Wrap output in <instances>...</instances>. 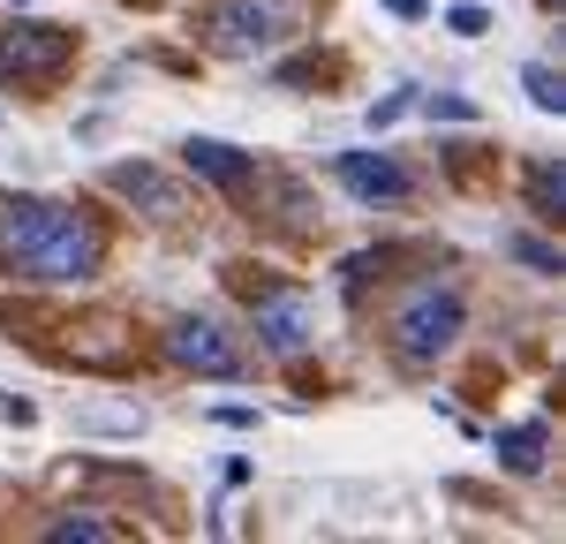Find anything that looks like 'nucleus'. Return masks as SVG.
Returning a JSON list of instances; mask_svg holds the SVG:
<instances>
[{
  "label": "nucleus",
  "mask_w": 566,
  "mask_h": 544,
  "mask_svg": "<svg viewBox=\"0 0 566 544\" xmlns=\"http://www.w3.org/2000/svg\"><path fill=\"white\" fill-rule=\"evenodd\" d=\"M0 272L23 287H84L106 272V227L61 197H0Z\"/></svg>",
  "instance_id": "f257e3e1"
},
{
  "label": "nucleus",
  "mask_w": 566,
  "mask_h": 544,
  "mask_svg": "<svg viewBox=\"0 0 566 544\" xmlns=\"http://www.w3.org/2000/svg\"><path fill=\"white\" fill-rule=\"evenodd\" d=\"M461 325H469V295H461L453 280L423 272V280H408L386 303V348H392L400 370H431V363L461 341Z\"/></svg>",
  "instance_id": "f03ea898"
},
{
  "label": "nucleus",
  "mask_w": 566,
  "mask_h": 544,
  "mask_svg": "<svg viewBox=\"0 0 566 544\" xmlns=\"http://www.w3.org/2000/svg\"><path fill=\"white\" fill-rule=\"evenodd\" d=\"M234 287L250 303V333L272 363H303L317 348V311L295 280H258V265H234Z\"/></svg>",
  "instance_id": "7ed1b4c3"
},
{
  "label": "nucleus",
  "mask_w": 566,
  "mask_h": 544,
  "mask_svg": "<svg viewBox=\"0 0 566 544\" xmlns=\"http://www.w3.org/2000/svg\"><path fill=\"white\" fill-rule=\"evenodd\" d=\"M197 31L227 61H258V53H272V45H287L303 31V0H212L197 15Z\"/></svg>",
  "instance_id": "20e7f679"
},
{
  "label": "nucleus",
  "mask_w": 566,
  "mask_h": 544,
  "mask_svg": "<svg viewBox=\"0 0 566 544\" xmlns=\"http://www.w3.org/2000/svg\"><path fill=\"white\" fill-rule=\"evenodd\" d=\"M159 348H167V363H175V370H189V378H250V348H242V341H234L212 311L175 317Z\"/></svg>",
  "instance_id": "39448f33"
},
{
  "label": "nucleus",
  "mask_w": 566,
  "mask_h": 544,
  "mask_svg": "<svg viewBox=\"0 0 566 544\" xmlns=\"http://www.w3.org/2000/svg\"><path fill=\"white\" fill-rule=\"evenodd\" d=\"M76 61V31L61 23H8L0 31V84H53Z\"/></svg>",
  "instance_id": "423d86ee"
},
{
  "label": "nucleus",
  "mask_w": 566,
  "mask_h": 544,
  "mask_svg": "<svg viewBox=\"0 0 566 544\" xmlns=\"http://www.w3.org/2000/svg\"><path fill=\"white\" fill-rule=\"evenodd\" d=\"M333 181L348 197H363V205H408L416 197V175L400 159H386V151H340L333 159Z\"/></svg>",
  "instance_id": "0eeeda50"
},
{
  "label": "nucleus",
  "mask_w": 566,
  "mask_h": 544,
  "mask_svg": "<svg viewBox=\"0 0 566 544\" xmlns=\"http://www.w3.org/2000/svg\"><path fill=\"white\" fill-rule=\"evenodd\" d=\"M106 189H114V197H129V205H144L151 220H181V212H189L181 181H167L151 159H122V167H106Z\"/></svg>",
  "instance_id": "6e6552de"
},
{
  "label": "nucleus",
  "mask_w": 566,
  "mask_h": 544,
  "mask_svg": "<svg viewBox=\"0 0 566 544\" xmlns=\"http://www.w3.org/2000/svg\"><path fill=\"white\" fill-rule=\"evenodd\" d=\"M181 167L197 181H212L219 197H242V189L258 181V159L234 151V144H219V136H189V144H181Z\"/></svg>",
  "instance_id": "1a4fd4ad"
},
{
  "label": "nucleus",
  "mask_w": 566,
  "mask_h": 544,
  "mask_svg": "<svg viewBox=\"0 0 566 544\" xmlns=\"http://www.w3.org/2000/svg\"><path fill=\"white\" fill-rule=\"evenodd\" d=\"M544 447H552V431H544V423H514V431L499 439V461H506L514 477H536V469H544Z\"/></svg>",
  "instance_id": "9d476101"
},
{
  "label": "nucleus",
  "mask_w": 566,
  "mask_h": 544,
  "mask_svg": "<svg viewBox=\"0 0 566 544\" xmlns=\"http://www.w3.org/2000/svg\"><path fill=\"white\" fill-rule=\"evenodd\" d=\"M528 212H536V220H559L566 212V167L559 159H536V167H528Z\"/></svg>",
  "instance_id": "9b49d317"
},
{
  "label": "nucleus",
  "mask_w": 566,
  "mask_h": 544,
  "mask_svg": "<svg viewBox=\"0 0 566 544\" xmlns=\"http://www.w3.org/2000/svg\"><path fill=\"white\" fill-rule=\"evenodd\" d=\"M522 84H528V106H536V114H559V106H566V84H559V69H544V61H528V69H522Z\"/></svg>",
  "instance_id": "f8f14e48"
},
{
  "label": "nucleus",
  "mask_w": 566,
  "mask_h": 544,
  "mask_svg": "<svg viewBox=\"0 0 566 544\" xmlns=\"http://www.w3.org/2000/svg\"><path fill=\"white\" fill-rule=\"evenodd\" d=\"M499 250H506V258H522L528 272H544V280H552V272H559V250H552V242H544V234H506V242H499Z\"/></svg>",
  "instance_id": "ddd939ff"
},
{
  "label": "nucleus",
  "mask_w": 566,
  "mask_h": 544,
  "mask_svg": "<svg viewBox=\"0 0 566 544\" xmlns=\"http://www.w3.org/2000/svg\"><path fill=\"white\" fill-rule=\"evenodd\" d=\"M45 537H84V544H98V537H122V530H114V522H98V514H61V522H45Z\"/></svg>",
  "instance_id": "4468645a"
},
{
  "label": "nucleus",
  "mask_w": 566,
  "mask_h": 544,
  "mask_svg": "<svg viewBox=\"0 0 566 544\" xmlns=\"http://www.w3.org/2000/svg\"><path fill=\"white\" fill-rule=\"evenodd\" d=\"M423 114H431V122H476L469 98H423Z\"/></svg>",
  "instance_id": "2eb2a0df"
},
{
  "label": "nucleus",
  "mask_w": 566,
  "mask_h": 544,
  "mask_svg": "<svg viewBox=\"0 0 566 544\" xmlns=\"http://www.w3.org/2000/svg\"><path fill=\"white\" fill-rule=\"evenodd\" d=\"M408 106H416V98H408V91H392V98H378V106H370V129H386V122H400V114H408Z\"/></svg>",
  "instance_id": "dca6fc26"
},
{
  "label": "nucleus",
  "mask_w": 566,
  "mask_h": 544,
  "mask_svg": "<svg viewBox=\"0 0 566 544\" xmlns=\"http://www.w3.org/2000/svg\"><path fill=\"white\" fill-rule=\"evenodd\" d=\"M446 23H453V31H461V39H476V31H483V8H453V15H446Z\"/></svg>",
  "instance_id": "f3484780"
},
{
  "label": "nucleus",
  "mask_w": 566,
  "mask_h": 544,
  "mask_svg": "<svg viewBox=\"0 0 566 544\" xmlns=\"http://www.w3.org/2000/svg\"><path fill=\"white\" fill-rule=\"evenodd\" d=\"M392 15H423V0H386Z\"/></svg>",
  "instance_id": "a211bd4d"
}]
</instances>
